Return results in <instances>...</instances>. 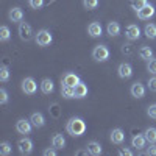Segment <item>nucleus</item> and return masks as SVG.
<instances>
[{
	"mask_svg": "<svg viewBox=\"0 0 156 156\" xmlns=\"http://www.w3.org/2000/svg\"><path fill=\"white\" fill-rule=\"evenodd\" d=\"M66 129L70 136L78 137V136H83L86 133V123L81 117H72L66 125Z\"/></svg>",
	"mask_w": 156,
	"mask_h": 156,
	"instance_id": "1",
	"label": "nucleus"
},
{
	"mask_svg": "<svg viewBox=\"0 0 156 156\" xmlns=\"http://www.w3.org/2000/svg\"><path fill=\"white\" fill-rule=\"evenodd\" d=\"M34 41L39 47H48L51 44V41H53V36H51V33L48 30H39L34 36Z\"/></svg>",
	"mask_w": 156,
	"mask_h": 156,
	"instance_id": "2",
	"label": "nucleus"
},
{
	"mask_svg": "<svg viewBox=\"0 0 156 156\" xmlns=\"http://www.w3.org/2000/svg\"><path fill=\"white\" fill-rule=\"evenodd\" d=\"M109 55H111L109 53V48L106 45H95L94 50H92V58L95 61H100V62L108 61L109 59Z\"/></svg>",
	"mask_w": 156,
	"mask_h": 156,
	"instance_id": "3",
	"label": "nucleus"
},
{
	"mask_svg": "<svg viewBox=\"0 0 156 156\" xmlns=\"http://www.w3.org/2000/svg\"><path fill=\"white\" fill-rule=\"evenodd\" d=\"M19 36L22 41H30L33 37V28L28 22H20L19 23Z\"/></svg>",
	"mask_w": 156,
	"mask_h": 156,
	"instance_id": "4",
	"label": "nucleus"
},
{
	"mask_svg": "<svg viewBox=\"0 0 156 156\" xmlns=\"http://www.w3.org/2000/svg\"><path fill=\"white\" fill-rule=\"evenodd\" d=\"M22 90L27 95H33V94H36V90H37V84H36V81L33 80L31 76H28V78H25V80L22 81Z\"/></svg>",
	"mask_w": 156,
	"mask_h": 156,
	"instance_id": "5",
	"label": "nucleus"
},
{
	"mask_svg": "<svg viewBox=\"0 0 156 156\" xmlns=\"http://www.w3.org/2000/svg\"><path fill=\"white\" fill-rule=\"evenodd\" d=\"M125 37L128 39V41H137V39L140 37V28L136 23L128 25L126 30H125Z\"/></svg>",
	"mask_w": 156,
	"mask_h": 156,
	"instance_id": "6",
	"label": "nucleus"
},
{
	"mask_svg": "<svg viewBox=\"0 0 156 156\" xmlns=\"http://www.w3.org/2000/svg\"><path fill=\"white\" fill-rule=\"evenodd\" d=\"M17 147H19V151H20L22 154H30V153L33 151V142H31V139H28V137H22V139H19V142H17Z\"/></svg>",
	"mask_w": 156,
	"mask_h": 156,
	"instance_id": "7",
	"label": "nucleus"
},
{
	"mask_svg": "<svg viewBox=\"0 0 156 156\" xmlns=\"http://www.w3.org/2000/svg\"><path fill=\"white\" fill-rule=\"evenodd\" d=\"M117 73H119V76L123 78V80L131 78L133 76V66L129 62H122L119 66V69H117Z\"/></svg>",
	"mask_w": 156,
	"mask_h": 156,
	"instance_id": "8",
	"label": "nucleus"
},
{
	"mask_svg": "<svg viewBox=\"0 0 156 156\" xmlns=\"http://www.w3.org/2000/svg\"><path fill=\"white\" fill-rule=\"evenodd\" d=\"M31 126H33L31 120L19 119V120L16 122V129H17V131H19L20 134H30V131H31Z\"/></svg>",
	"mask_w": 156,
	"mask_h": 156,
	"instance_id": "9",
	"label": "nucleus"
},
{
	"mask_svg": "<svg viewBox=\"0 0 156 156\" xmlns=\"http://www.w3.org/2000/svg\"><path fill=\"white\" fill-rule=\"evenodd\" d=\"M80 81H81V80H80V76H78L76 73H72V72H67L66 75H64V76L61 78V83H62V84H66V86H72V87H75Z\"/></svg>",
	"mask_w": 156,
	"mask_h": 156,
	"instance_id": "10",
	"label": "nucleus"
},
{
	"mask_svg": "<svg viewBox=\"0 0 156 156\" xmlns=\"http://www.w3.org/2000/svg\"><path fill=\"white\" fill-rule=\"evenodd\" d=\"M137 12V17L140 19V20H148L150 17H153L154 16V8L150 5V3H147L142 9H139V11H136Z\"/></svg>",
	"mask_w": 156,
	"mask_h": 156,
	"instance_id": "11",
	"label": "nucleus"
},
{
	"mask_svg": "<svg viewBox=\"0 0 156 156\" xmlns=\"http://www.w3.org/2000/svg\"><path fill=\"white\" fill-rule=\"evenodd\" d=\"M8 17L11 22H14V23H20L23 20V11L19 8V6H14V8H11L9 12H8Z\"/></svg>",
	"mask_w": 156,
	"mask_h": 156,
	"instance_id": "12",
	"label": "nucleus"
},
{
	"mask_svg": "<svg viewBox=\"0 0 156 156\" xmlns=\"http://www.w3.org/2000/svg\"><path fill=\"white\" fill-rule=\"evenodd\" d=\"M129 92H131V95H133L134 98H142V97L145 95V86L142 84V83H139V81H136V83L131 84Z\"/></svg>",
	"mask_w": 156,
	"mask_h": 156,
	"instance_id": "13",
	"label": "nucleus"
},
{
	"mask_svg": "<svg viewBox=\"0 0 156 156\" xmlns=\"http://www.w3.org/2000/svg\"><path fill=\"white\" fill-rule=\"evenodd\" d=\"M111 142L115 145H122L123 144V140H125V133L122 131L120 128H114L112 131H111Z\"/></svg>",
	"mask_w": 156,
	"mask_h": 156,
	"instance_id": "14",
	"label": "nucleus"
},
{
	"mask_svg": "<svg viewBox=\"0 0 156 156\" xmlns=\"http://www.w3.org/2000/svg\"><path fill=\"white\" fill-rule=\"evenodd\" d=\"M101 31H103V28H101V23H100V22H92V23H89V27H87V34H89L90 37H98V36H101Z\"/></svg>",
	"mask_w": 156,
	"mask_h": 156,
	"instance_id": "15",
	"label": "nucleus"
},
{
	"mask_svg": "<svg viewBox=\"0 0 156 156\" xmlns=\"http://www.w3.org/2000/svg\"><path fill=\"white\" fill-rule=\"evenodd\" d=\"M131 144H133V147H134V148L142 150V148H144V147L147 145L145 134H136V136H133V139H131Z\"/></svg>",
	"mask_w": 156,
	"mask_h": 156,
	"instance_id": "16",
	"label": "nucleus"
},
{
	"mask_svg": "<svg viewBox=\"0 0 156 156\" xmlns=\"http://www.w3.org/2000/svg\"><path fill=\"white\" fill-rule=\"evenodd\" d=\"M53 89H55V86H53V81H51L50 78H44V80L41 81V90H42V94L48 95V94L53 92Z\"/></svg>",
	"mask_w": 156,
	"mask_h": 156,
	"instance_id": "17",
	"label": "nucleus"
},
{
	"mask_svg": "<svg viewBox=\"0 0 156 156\" xmlns=\"http://www.w3.org/2000/svg\"><path fill=\"white\" fill-rule=\"evenodd\" d=\"M86 148H87L89 154H94V156L101 154V145L98 144V142H95V140H90L89 144L86 145Z\"/></svg>",
	"mask_w": 156,
	"mask_h": 156,
	"instance_id": "18",
	"label": "nucleus"
},
{
	"mask_svg": "<svg viewBox=\"0 0 156 156\" xmlns=\"http://www.w3.org/2000/svg\"><path fill=\"white\" fill-rule=\"evenodd\" d=\"M30 120H31L33 126H36V128H41V126H44V123H45L44 115H42L41 112H33L31 117H30Z\"/></svg>",
	"mask_w": 156,
	"mask_h": 156,
	"instance_id": "19",
	"label": "nucleus"
},
{
	"mask_svg": "<svg viewBox=\"0 0 156 156\" xmlns=\"http://www.w3.org/2000/svg\"><path fill=\"white\" fill-rule=\"evenodd\" d=\"M86 95H87V86L83 81H80L75 86V98H84Z\"/></svg>",
	"mask_w": 156,
	"mask_h": 156,
	"instance_id": "20",
	"label": "nucleus"
},
{
	"mask_svg": "<svg viewBox=\"0 0 156 156\" xmlns=\"http://www.w3.org/2000/svg\"><path fill=\"white\" fill-rule=\"evenodd\" d=\"M66 145V139H64L62 134H55L53 139H51V147H55L56 150H61Z\"/></svg>",
	"mask_w": 156,
	"mask_h": 156,
	"instance_id": "21",
	"label": "nucleus"
},
{
	"mask_svg": "<svg viewBox=\"0 0 156 156\" xmlns=\"http://www.w3.org/2000/svg\"><path fill=\"white\" fill-rule=\"evenodd\" d=\"M106 31H108V34L112 37V36H119L120 34V25H119V22H109L108 23V27H106Z\"/></svg>",
	"mask_w": 156,
	"mask_h": 156,
	"instance_id": "22",
	"label": "nucleus"
},
{
	"mask_svg": "<svg viewBox=\"0 0 156 156\" xmlns=\"http://www.w3.org/2000/svg\"><path fill=\"white\" fill-rule=\"evenodd\" d=\"M61 95L64 98H75V87L62 84L61 86Z\"/></svg>",
	"mask_w": 156,
	"mask_h": 156,
	"instance_id": "23",
	"label": "nucleus"
},
{
	"mask_svg": "<svg viewBox=\"0 0 156 156\" xmlns=\"http://www.w3.org/2000/svg\"><path fill=\"white\" fill-rule=\"evenodd\" d=\"M139 56H140L142 59H145V61H150V59L153 58V50H151L148 45L140 47V50H139Z\"/></svg>",
	"mask_w": 156,
	"mask_h": 156,
	"instance_id": "24",
	"label": "nucleus"
},
{
	"mask_svg": "<svg viewBox=\"0 0 156 156\" xmlns=\"http://www.w3.org/2000/svg\"><path fill=\"white\" fill-rule=\"evenodd\" d=\"M144 33L148 39H156V25L154 23H147L145 28H144Z\"/></svg>",
	"mask_w": 156,
	"mask_h": 156,
	"instance_id": "25",
	"label": "nucleus"
},
{
	"mask_svg": "<svg viewBox=\"0 0 156 156\" xmlns=\"http://www.w3.org/2000/svg\"><path fill=\"white\" fill-rule=\"evenodd\" d=\"M144 134H145L147 142H150V144H156V128H153V126L147 128Z\"/></svg>",
	"mask_w": 156,
	"mask_h": 156,
	"instance_id": "26",
	"label": "nucleus"
},
{
	"mask_svg": "<svg viewBox=\"0 0 156 156\" xmlns=\"http://www.w3.org/2000/svg\"><path fill=\"white\" fill-rule=\"evenodd\" d=\"M9 37H11V31H9V28L6 27V25L0 27V41L6 42V41H9Z\"/></svg>",
	"mask_w": 156,
	"mask_h": 156,
	"instance_id": "27",
	"label": "nucleus"
},
{
	"mask_svg": "<svg viewBox=\"0 0 156 156\" xmlns=\"http://www.w3.org/2000/svg\"><path fill=\"white\" fill-rule=\"evenodd\" d=\"M148 2L147 0H131V2H129V5H131V8L133 9H136V11H139V9H142L145 5H147Z\"/></svg>",
	"mask_w": 156,
	"mask_h": 156,
	"instance_id": "28",
	"label": "nucleus"
},
{
	"mask_svg": "<svg viewBox=\"0 0 156 156\" xmlns=\"http://www.w3.org/2000/svg\"><path fill=\"white\" fill-rule=\"evenodd\" d=\"M11 151H12V147H11L9 142H2V144H0V154L8 156Z\"/></svg>",
	"mask_w": 156,
	"mask_h": 156,
	"instance_id": "29",
	"label": "nucleus"
},
{
	"mask_svg": "<svg viewBox=\"0 0 156 156\" xmlns=\"http://www.w3.org/2000/svg\"><path fill=\"white\" fill-rule=\"evenodd\" d=\"M8 80H9V70H8V67H2L0 69V81L8 83Z\"/></svg>",
	"mask_w": 156,
	"mask_h": 156,
	"instance_id": "30",
	"label": "nucleus"
},
{
	"mask_svg": "<svg viewBox=\"0 0 156 156\" xmlns=\"http://www.w3.org/2000/svg\"><path fill=\"white\" fill-rule=\"evenodd\" d=\"M83 5L86 9H95L98 6V0H83Z\"/></svg>",
	"mask_w": 156,
	"mask_h": 156,
	"instance_id": "31",
	"label": "nucleus"
},
{
	"mask_svg": "<svg viewBox=\"0 0 156 156\" xmlns=\"http://www.w3.org/2000/svg\"><path fill=\"white\" fill-rule=\"evenodd\" d=\"M147 70H148L150 73L156 75V59H154V58H151V59L147 62Z\"/></svg>",
	"mask_w": 156,
	"mask_h": 156,
	"instance_id": "32",
	"label": "nucleus"
},
{
	"mask_svg": "<svg viewBox=\"0 0 156 156\" xmlns=\"http://www.w3.org/2000/svg\"><path fill=\"white\" fill-rule=\"evenodd\" d=\"M28 5L33 9H39V8L44 6V0H28Z\"/></svg>",
	"mask_w": 156,
	"mask_h": 156,
	"instance_id": "33",
	"label": "nucleus"
},
{
	"mask_svg": "<svg viewBox=\"0 0 156 156\" xmlns=\"http://www.w3.org/2000/svg\"><path fill=\"white\" fill-rule=\"evenodd\" d=\"M133 51H134V48H133L131 44H123V47H122V53L123 55L129 56V55H133Z\"/></svg>",
	"mask_w": 156,
	"mask_h": 156,
	"instance_id": "34",
	"label": "nucleus"
},
{
	"mask_svg": "<svg viewBox=\"0 0 156 156\" xmlns=\"http://www.w3.org/2000/svg\"><path fill=\"white\" fill-rule=\"evenodd\" d=\"M147 84H148V89L151 90V92H156V76H151Z\"/></svg>",
	"mask_w": 156,
	"mask_h": 156,
	"instance_id": "35",
	"label": "nucleus"
},
{
	"mask_svg": "<svg viewBox=\"0 0 156 156\" xmlns=\"http://www.w3.org/2000/svg\"><path fill=\"white\" fill-rule=\"evenodd\" d=\"M6 101H8V92H6L5 89H0V103L5 105Z\"/></svg>",
	"mask_w": 156,
	"mask_h": 156,
	"instance_id": "36",
	"label": "nucleus"
},
{
	"mask_svg": "<svg viewBox=\"0 0 156 156\" xmlns=\"http://www.w3.org/2000/svg\"><path fill=\"white\" fill-rule=\"evenodd\" d=\"M147 114L151 117V119H156V105H150L147 109Z\"/></svg>",
	"mask_w": 156,
	"mask_h": 156,
	"instance_id": "37",
	"label": "nucleus"
},
{
	"mask_svg": "<svg viewBox=\"0 0 156 156\" xmlns=\"http://www.w3.org/2000/svg\"><path fill=\"white\" fill-rule=\"evenodd\" d=\"M145 154H148V156H156V145H154V144H150V147L145 150Z\"/></svg>",
	"mask_w": 156,
	"mask_h": 156,
	"instance_id": "38",
	"label": "nucleus"
},
{
	"mask_svg": "<svg viewBox=\"0 0 156 156\" xmlns=\"http://www.w3.org/2000/svg\"><path fill=\"white\" fill-rule=\"evenodd\" d=\"M50 112H51V115H53V117H59V109H58V105H56V103L50 106Z\"/></svg>",
	"mask_w": 156,
	"mask_h": 156,
	"instance_id": "39",
	"label": "nucleus"
},
{
	"mask_svg": "<svg viewBox=\"0 0 156 156\" xmlns=\"http://www.w3.org/2000/svg\"><path fill=\"white\" fill-rule=\"evenodd\" d=\"M44 154L45 156H55L56 154V148L53 147V148H47V150H44Z\"/></svg>",
	"mask_w": 156,
	"mask_h": 156,
	"instance_id": "40",
	"label": "nucleus"
},
{
	"mask_svg": "<svg viewBox=\"0 0 156 156\" xmlns=\"http://www.w3.org/2000/svg\"><path fill=\"white\" fill-rule=\"evenodd\" d=\"M119 154H126V156H131V154H133V151L129 150V148H122V150L119 151Z\"/></svg>",
	"mask_w": 156,
	"mask_h": 156,
	"instance_id": "41",
	"label": "nucleus"
},
{
	"mask_svg": "<svg viewBox=\"0 0 156 156\" xmlns=\"http://www.w3.org/2000/svg\"><path fill=\"white\" fill-rule=\"evenodd\" d=\"M87 153H89V151H87V148H86V150H78L75 154H87Z\"/></svg>",
	"mask_w": 156,
	"mask_h": 156,
	"instance_id": "42",
	"label": "nucleus"
}]
</instances>
